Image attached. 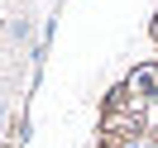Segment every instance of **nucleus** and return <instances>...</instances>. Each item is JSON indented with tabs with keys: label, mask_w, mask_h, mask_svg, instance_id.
I'll use <instances>...</instances> for the list:
<instances>
[{
	"label": "nucleus",
	"mask_w": 158,
	"mask_h": 148,
	"mask_svg": "<svg viewBox=\"0 0 158 148\" xmlns=\"http://www.w3.org/2000/svg\"><path fill=\"white\" fill-rule=\"evenodd\" d=\"M10 38H29V19H15L10 24Z\"/></svg>",
	"instance_id": "nucleus-1"
}]
</instances>
